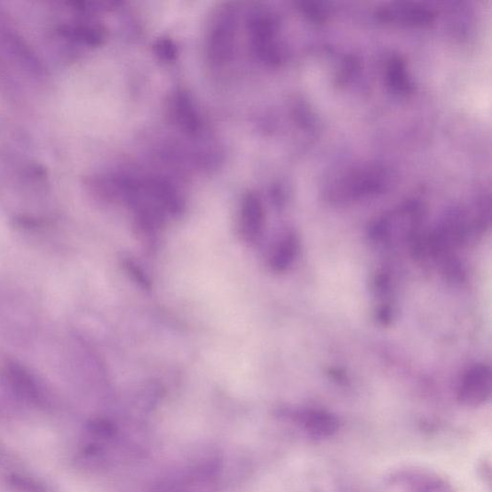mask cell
I'll use <instances>...</instances> for the list:
<instances>
[{"label": "cell", "mask_w": 492, "mask_h": 492, "mask_svg": "<svg viewBox=\"0 0 492 492\" xmlns=\"http://www.w3.org/2000/svg\"><path fill=\"white\" fill-rule=\"evenodd\" d=\"M390 173L379 167H368L347 172L334 183L339 198H354L380 192L389 184Z\"/></svg>", "instance_id": "1"}, {"label": "cell", "mask_w": 492, "mask_h": 492, "mask_svg": "<svg viewBox=\"0 0 492 492\" xmlns=\"http://www.w3.org/2000/svg\"><path fill=\"white\" fill-rule=\"evenodd\" d=\"M237 15L232 8H226L217 18L209 37L210 60L224 64L230 60L235 44Z\"/></svg>", "instance_id": "2"}, {"label": "cell", "mask_w": 492, "mask_h": 492, "mask_svg": "<svg viewBox=\"0 0 492 492\" xmlns=\"http://www.w3.org/2000/svg\"><path fill=\"white\" fill-rule=\"evenodd\" d=\"M249 28L257 56L264 62L278 63L280 52L276 42V27L274 19L264 12H258L250 17Z\"/></svg>", "instance_id": "3"}, {"label": "cell", "mask_w": 492, "mask_h": 492, "mask_svg": "<svg viewBox=\"0 0 492 492\" xmlns=\"http://www.w3.org/2000/svg\"><path fill=\"white\" fill-rule=\"evenodd\" d=\"M489 367L475 365L464 375L458 391V401L465 407L476 408L485 404L491 395Z\"/></svg>", "instance_id": "4"}, {"label": "cell", "mask_w": 492, "mask_h": 492, "mask_svg": "<svg viewBox=\"0 0 492 492\" xmlns=\"http://www.w3.org/2000/svg\"><path fill=\"white\" fill-rule=\"evenodd\" d=\"M392 485L401 488L405 492H454L447 480L421 471L397 474L392 479Z\"/></svg>", "instance_id": "5"}, {"label": "cell", "mask_w": 492, "mask_h": 492, "mask_svg": "<svg viewBox=\"0 0 492 492\" xmlns=\"http://www.w3.org/2000/svg\"><path fill=\"white\" fill-rule=\"evenodd\" d=\"M300 428L313 439H329L339 429L338 418L321 409H310L298 416Z\"/></svg>", "instance_id": "6"}, {"label": "cell", "mask_w": 492, "mask_h": 492, "mask_svg": "<svg viewBox=\"0 0 492 492\" xmlns=\"http://www.w3.org/2000/svg\"><path fill=\"white\" fill-rule=\"evenodd\" d=\"M378 15L385 21L423 25L432 20L433 12L428 7L417 4H392L380 9Z\"/></svg>", "instance_id": "7"}, {"label": "cell", "mask_w": 492, "mask_h": 492, "mask_svg": "<svg viewBox=\"0 0 492 492\" xmlns=\"http://www.w3.org/2000/svg\"><path fill=\"white\" fill-rule=\"evenodd\" d=\"M264 218V207L259 195L254 193L246 194L241 210L242 230L246 239L253 241L260 235Z\"/></svg>", "instance_id": "8"}, {"label": "cell", "mask_w": 492, "mask_h": 492, "mask_svg": "<svg viewBox=\"0 0 492 492\" xmlns=\"http://www.w3.org/2000/svg\"><path fill=\"white\" fill-rule=\"evenodd\" d=\"M173 121L187 133H196L202 127L201 116L194 107V103L185 92L174 95L171 104Z\"/></svg>", "instance_id": "9"}, {"label": "cell", "mask_w": 492, "mask_h": 492, "mask_svg": "<svg viewBox=\"0 0 492 492\" xmlns=\"http://www.w3.org/2000/svg\"><path fill=\"white\" fill-rule=\"evenodd\" d=\"M299 250V242L295 235L287 236L280 242L272 258L275 272H285L294 264Z\"/></svg>", "instance_id": "10"}, {"label": "cell", "mask_w": 492, "mask_h": 492, "mask_svg": "<svg viewBox=\"0 0 492 492\" xmlns=\"http://www.w3.org/2000/svg\"><path fill=\"white\" fill-rule=\"evenodd\" d=\"M388 78L391 85L397 91H407L411 89L405 64L401 60H393L389 66Z\"/></svg>", "instance_id": "11"}, {"label": "cell", "mask_w": 492, "mask_h": 492, "mask_svg": "<svg viewBox=\"0 0 492 492\" xmlns=\"http://www.w3.org/2000/svg\"><path fill=\"white\" fill-rule=\"evenodd\" d=\"M156 55L161 60L165 62H172L178 56L177 45L170 39H160L155 45Z\"/></svg>", "instance_id": "12"}, {"label": "cell", "mask_w": 492, "mask_h": 492, "mask_svg": "<svg viewBox=\"0 0 492 492\" xmlns=\"http://www.w3.org/2000/svg\"><path fill=\"white\" fill-rule=\"evenodd\" d=\"M15 489L23 492H49L48 488L34 480L25 477L14 476L10 480Z\"/></svg>", "instance_id": "13"}, {"label": "cell", "mask_w": 492, "mask_h": 492, "mask_svg": "<svg viewBox=\"0 0 492 492\" xmlns=\"http://www.w3.org/2000/svg\"><path fill=\"white\" fill-rule=\"evenodd\" d=\"M126 266H128V271L133 274L134 278L138 281V282L142 284L143 287H148V281L142 272L139 271V267H136L131 263H126Z\"/></svg>", "instance_id": "14"}]
</instances>
